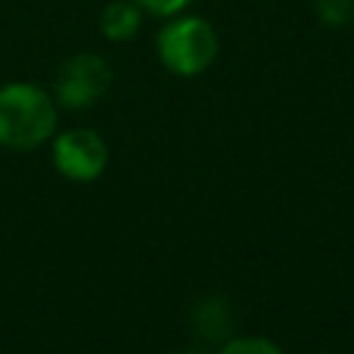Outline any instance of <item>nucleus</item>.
I'll return each mask as SVG.
<instances>
[{"label":"nucleus","mask_w":354,"mask_h":354,"mask_svg":"<svg viewBox=\"0 0 354 354\" xmlns=\"http://www.w3.org/2000/svg\"><path fill=\"white\" fill-rule=\"evenodd\" d=\"M143 25V6L137 0H112L100 12V31L106 41H131Z\"/></svg>","instance_id":"5"},{"label":"nucleus","mask_w":354,"mask_h":354,"mask_svg":"<svg viewBox=\"0 0 354 354\" xmlns=\"http://www.w3.org/2000/svg\"><path fill=\"white\" fill-rule=\"evenodd\" d=\"M317 16L330 28H345L354 22V0H317Z\"/></svg>","instance_id":"6"},{"label":"nucleus","mask_w":354,"mask_h":354,"mask_svg":"<svg viewBox=\"0 0 354 354\" xmlns=\"http://www.w3.org/2000/svg\"><path fill=\"white\" fill-rule=\"evenodd\" d=\"M218 354H286V351L264 336H239V339L224 342V348Z\"/></svg>","instance_id":"7"},{"label":"nucleus","mask_w":354,"mask_h":354,"mask_svg":"<svg viewBox=\"0 0 354 354\" xmlns=\"http://www.w3.org/2000/svg\"><path fill=\"white\" fill-rule=\"evenodd\" d=\"M56 103L44 87L12 81L0 87V147L35 149L56 131Z\"/></svg>","instance_id":"1"},{"label":"nucleus","mask_w":354,"mask_h":354,"mask_svg":"<svg viewBox=\"0 0 354 354\" xmlns=\"http://www.w3.org/2000/svg\"><path fill=\"white\" fill-rule=\"evenodd\" d=\"M112 87V68L100 53H75L56 72V100L66 109H87Z\"/></svg>","instance_id":"3"},{"label":"nucleus","mask_w":354,"mask_h":354,"mask_svg":"<svg viewBox=\"0 0 354 354\" xmlns=\"http://www.w3.org/2000/svg\"><path fill=\"white\" fill-rule=\"evenodd\" d=\"M218 47L221 44L214 25L202 16H183V12L168 19L156 37V53L162 66L180 78H196L208 72L212 62L218 59Z\"/></svg>","instance_id":"2"},{"label":"nucleus","mask_w":354,"mask_h":354,"mask_svg":"<svg viewBox=\"0 0 354 354\" xmlns=\"http://www.w3.org/2000/svg\"><path fill=\"white\" fill-rule=\"evenodd\" d=\"M137 3L143 6V12H149V16H159V19H171L177 12H183L193 0H137Z\"/></svg>","instance_id":"8"},{"label":"nucleus","mask_w":354,"mask_h":354,"mask_svg":"<svg viewBox=\"0 0 354 354\" xmlns=\"http://www.w3.org/2000/svg\"><path fill=\"white\" fill-rule=\"evenodd\" d=\"M53 165L68 180H97L109 165V147L91 128H72L53 140Z\"/></svg>","instance_id":"4"}]
</instances>
